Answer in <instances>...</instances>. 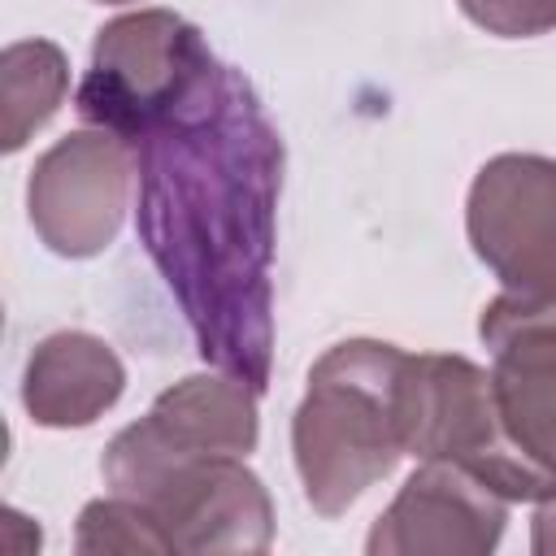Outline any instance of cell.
Masks as SVG:
<instances>
[{
    "label": "cell",
    "instance_id": "8992f818",
    "mask_svg": "<svg viewBox=\"0 0 556 556\" xmlns=\"http://www.w3.org/2000/svg\"><path fill=\"white\" fill-rule=\"evenodd\" d=\"M473 252L513 295L556 291V161L495 156L469 191Z\"/></svg>",
    "mask_w": 556,
    "mask_h": 556
},
{
    "label": "cell",
    "instance_id": "277c9868",
    "mask_svg": "<svg viewBox=\"0 0 556 556\" xmlns=\"http://www.w3.org/2000/svg\"><path fill=\"white\" fill-rule=\"evenodd\" d=\"M208 61V43L178 13L148 9L117 17L96 39L91 70L78 87V117L126 143L148 117L174 104Z\"/></svg>",
    "mask_w": 556,
    "mask_h": 556
},
{
    "label": "cell",
    "instance_id": "7a4b0ae2",
    "mask_svg": "<svg viewBox=\"0 0 556 556\" xmlns=\"http://www.w3.org/2000/svg\"><path fill=\"white\" fill-rule=\"evenodd\" d=\"M400 369L404 352L365 339L339 343L313 369L295 413V460L304 491L321 513L352 504L404 452L395 417Z\"/></svg>",
    "mask_w": 556,
    "mask_h": 556
},
{
    "label": "cell",
    "instance_id": "8fae6325",
    "mask_svg": "<svg viewBox=\"0 0 556 556\" xmlns=\"http://www.w3.org/2000/svg\"><path fill=\"white\" fill-rule=\"evenodd\" d=\"M465 13L491 35H539L556 26V0H460Z\"/></svg>",
    "mask_w": 556,
    "mask_h": 556
},
{
    "label": "cell",
    "instance_id": "30bf717a",
    "mask_svg": "<svg viewBox=\"0 0 556 556\" xmlns=\"http://www.w3.org/2000/svg\"><path fill=\"white\" fill-rule=\"evenodd\" d=\"M22 48L13 43L4 52V148H22L26 143V130L39 126L61 91H65V61L52 43H39V56H35V74H26L30 65H22Z\"/></svg>",
    "mask_w": 556,
    "mask_h": 556
},
{
    "label": "cell",
    "instance_id": "ba28073f",
    "mask_svg": "<svg viewBox=\"0 0 556 556\" xmlns=\"http://www.w3.org/2000/svg\"><path fill=\"white\" fill-rule=\"evenodd\" d=\"M126 143L109 130L61 139L30 178V222L65 256L100 252L122 217Z\"/></svg>",
    "mask_w": 556,
    "mask_h": 556
},
{
    "label": "cell",
    "instance_id": "3957f363",
    "mask_svg": "<svg viewBox=\"0 0 556 556\" xmlns=\"http://www.w3.org/2000/svg\"><path fill=\"white\" fill-rule=\"evenodd\" d=\"M395 417L404 452L421 460L460 465L504 500L556 495V478L508 439L491 378L460 356H404Z\"/></svg>",
    "mask_w": 556,
    "mask_h": 556
},
{
    "label": "cell",
    "instance_id": "7c38bea8",
    "mask_svg": "<svg viewBox=\"0 0 556 556\" xmlns=\"http://www.w3.org/2000/svg\"><path fill=\"white\" fill-rule=\"evenodd\" d=\"M109 4H122V0H109Z\"/></svg>",
    "mask_w": 556,
    "mask_h": 556
},
{
    "label": "cell",
    "instance_id": "5b68a950",
    "mask_svg": "<svg viewBox=\"0 0 556 556\" xmlns=\"http://www.w3.org/2000/svg\"><path fill=\"white\" fill-rule=\"evenodd\" d=\"M252 395L256 391L239 378H187L182 387L165 391L139 426L113 439L104 456V478L117 495L143 500L161 478L191 460L248 452L256 443Z\"/></svg>",
    "mask_w": 556,
    "mask_h": 556
},
{
    "label": "cell",
    "instance_id": "9c48e42d",
    "mask_svg": "<svg viewBox=\"0 0 556 556\" xmlns=\"http://www.w3.org/2000/svg\"><path fill=\"white\" fill-rule=\"evenodd\" d=\"M122 391V365L91 334L48 339L26 369V408L43 426H87Z\"/></svg>",
    "mask_w": 556,
    "mask_h": 556
},
{
    "label": "cell",
    "instance_id": "6da1fadb",
    "mask_svg": "<svg viewBox=\"0 0 556 556\" xmlns=\"http://www.w3.org/2000/svg\"><path fill=\"white\" fill-rule=\"evenodd\" d=\"M126 148L139 178V239L182 304L200 356L265 391L282 143L256 91L213 56Z\"/></svg>",
    "mask_w": 556,
    "mask_h": 556
},
{
    "label": "cell",
    "instance_id": "52a82bcc",
    "mask_svg": "<svg viewBox=\"0 0 556 556\" xmlns=\"http://www.w3.org/2000/svg\"><path fill=\"white\" fill-rule=\"evenodd\" d=\"M482 339L495 348L491 391L508 439L556 478V291L500 295L482 313Z\"/></svg>",
    "mask_w": 556,
    "mask_h": 556
}]
</instances>
